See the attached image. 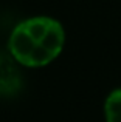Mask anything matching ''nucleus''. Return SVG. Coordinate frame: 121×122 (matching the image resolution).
<instances>
[{"label":"nucleus","instance_id":"obj_2","mask_svg":"<svg viewBox=\"0 0 121 122\" xmlns=\"http://www.w3.org/2000/svg\"><path fill=\"white\" fill-rule=\"evenodd\" d=\"M104 113L107 122H121V88L112 91L107 96Z\"/></svg>","mask_w":121,"mask_h":122},{"label":"nucleus","instance_id":"obj_1","mask_svg":"<svg viewBox=\"0 0 121 122\" xmlns=\"http://www.w3.org/2000/svg\"><path fill=\"white\" fill-rule=\"evenodd\" d=\"M65 42L62 25L51 17H31L12 30L11 56L25 66H44L60 54Z\"/></svg>","mask_w":121,"mask_h":122}]
</instances>
